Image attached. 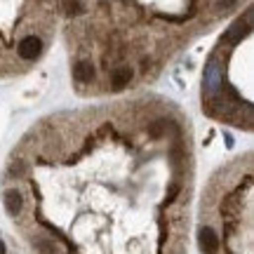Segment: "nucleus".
Instances as JSON below:
<instances>
[{
	"label": "nucleus",
	"instance_id": "1",
	"mask_svg": "<svg viewBox=\"0 0 254 254\" xmlns=\"http://www.w3.org/2000/svg\"><path fill=\"white\" fill-rule=\"evenodd\" d=\"M198 245L202 254H217L219 252V236L212 226H200L198 231Z\"/></svg>",
	"mask_w": 254,
	"mask_h": 254
},
{
	"label": "nucleus",
	"instance_id": "2",
	"mask_svg": "<svg viewBox=\"0 0 254 254\" xmlns=\"http://www.w3.org/2000/svg\"><path fill=\"white\" fill-rule=\"evenodd\" d=\"M17 52L21 59H38L40 57V52H43V40L38 36H26L19 40V47Z\"/></svg>",
	"mask_w": 254,
	"mask_h": 254
},
{
	"label": "nucleus",
	"instance_id": "3",
	"mask_svg": "<svg viewBox=\"0 0 254 254\" xmlns=\"http://www.w3.org/2000/svg\"><path fill=\"white\" fill-rule=\"evenodd\" d=\"M2 200H5V209H7L9 217L21 214V209H24V195H21L17 189H7L5 195H2Z\"/></svg>",
	"mask_w": 254,
	"mask_h": 254
},
{
	"label": "nucleus",
	"instance_id": "4",
	"mask_svg": "<svg viewBox=\"0 0 254 254\" xmlns=\"http://www.w3.org/2000/svg\"><path fill=\"white\" fill-rule=\"evenodd\" d=\"M132 75H134V71L129 68V66H120V68H116V71L111 73V87L116 92L125 90L127 85H129V80H132Z\"/></svg>",
	"mask_w": 254,
	"mask_h": 254
},
{
	"label": "nucleus",
	"instance_id": "5",
	"mask_svg": "<svg viewBox=\"0 0 254 254\" xmlns=\"http://www.w3.org/2000/svg\"><path fill=\"white\" fill-rule=\"evenodd\" d=\"M73 78L78 82H82V85H87V82L94 80V66H92L90 62H78L75 66H73Z\"/></svg>",
	"mask_w": 254,
	"mask_h": 254
},
{
	"label": "nucleus",
	"instance_id": "6",
	"mask_svg": "<svg viewBox=\"0 0 254 254\" xmlns=\"http://www.w3.org/2000/svg\"><path fill=\"white\" fill-rule=\"evenodd\" d=\"M80 2H78V0H68V2H66V14H68V17H75V14H80Z\"/></svg>",
	"mask_w": 254,
	"mask_h": 254
},
{
	"label": "nucleus",
	"instance_id": "7",
	"mask_svg": "<svg viewBox=\"0 0 254 254\" xmlns=\"http://www.w3.org/2000/svg\"><path fill=\"white\" fill-rule=\"evenodd\" d=\"M36 247L43 254H52V252H55V245H52V243H47V240H36Z\"/></svg>",
	"mask_w": 254,
	"mask_h": 254
},
{
	"label": "nucleus",
	"instance_id": "8",
	"mask_svg": "<svg viewBox=\"0 0 254 254\" xmlns=\"http://www.w3.org/2000/svg\"><path fill=\"white\" fill-rule=\"evenodd\" d=\"M236 5V0H217V9H228Z\"/></svg>",
	"mask_w": 254,
	"mask_h": 254
},
{
	"label": "nucleus",
	"instance_id": "9",
	"mask_svg": "<svg viewBox=\"0 0 254 254\" xmlns=\"http://www.w3.org/2000/svg\"><path fill=\"white\" fill-rule=\"evenodd\" d=\"M177 193H179V186L174 184L172 189H170V195H167V202H172V200H174V195H177Z\"/></svg>",
	"mask_w": 254,
	"mask_h": 254
},
{
	"label": "nucleus",
	"instance_id": "10",
	"mask_svg": "<svg viewBox=\"0 0 254 254\" xmlns=\"http://www.w3.org/2000/svg\"><path fill=\"white\" fill-rule=\"evenodd\" d=\"M0 254H5V243L0 240Z\"/></svg>",
	"mask_w": 254,
	"mask_h": 254
}]
</instances>
